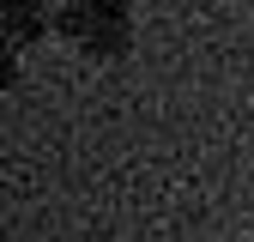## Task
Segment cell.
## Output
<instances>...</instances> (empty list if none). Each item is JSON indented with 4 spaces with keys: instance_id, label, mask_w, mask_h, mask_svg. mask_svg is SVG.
I'll list each match as a JSON object with an SVG mask.
<instances>
[{
    "instance_id": "1",
    "label": "cell",
    "mask_w": 254,
    "mask_h": 242,
    "mask_svg": "<svg viewBox=\"0 0 254 242\" xmlns=\"http://www.w3.org/2000/svg\"><path fill=\"white\" fill-rule=\"evenodd\" d=\"M55 37L67 43L79 60L109 67V60H127V55H133L139 12H133V0H61Z\"/></svg>"
},
{
    "instance_id": "2",
    "label": "cell",
    "mask_w": 254,
    "mask_h": 242,
    "mask_svg": "<svg viewBox=\"0 0 254 242\" xmlns=\"http://www.w3.org/2000/svg\"><path fill=\"white\" fill-rule=\"evenodd\" d=\"M61 0H0V24H6V55H30L43 37H55Z\"/></svg>"
}]
</instances>
